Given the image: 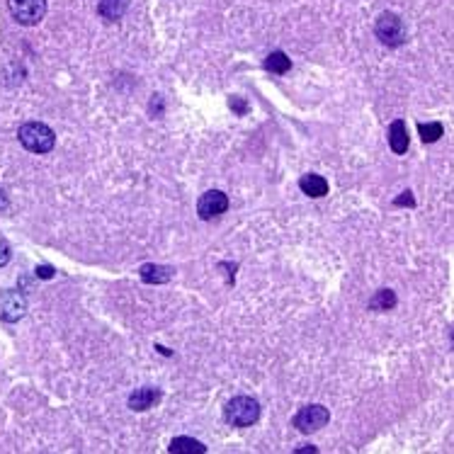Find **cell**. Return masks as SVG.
<instances>
[{
    "instance_id": "1",
    "label": "cell",
    "mask_w": 454,
    "mask_h": 454,
    "mask_svg": "<svg viewBox=\"0 0 454 454\" xmlns=\"http://www.w3.org/2000/svg\"><path fill=\"white\" fill-rule=\"evenodd\" d=\"M20 144L32 153H49L56 144V134L42 122H27L20 127Z\"/></svg>"
},
{
    "instance_id": "2",
    "label": "cell",
    "mask_w": 454,
    "mask_h": 454,
    "mask_svg": "<svg viewBox=\"0 0 454 454\" xmlns=\"http://www.w3.org/2000/svg\"><path fill=\"white\" fill-rule=\"evenodd\" d=\"M260 418V404L253 396H236L226 404V421L234 428H248Z\"/></svg>"
},
{
    "instance_id": "3",
    "label": "cell",
    "mask_w": 454,
    "mask_h": 454,
    "mask_svg": "<svg viewBox=\"0 0 454 454\" xmlns=\"http://www.w3.org/2000/svg\"><path fill=\"white\" fill-rule=\"evenodd\" d=\"M374 34L382 44L387 47H401V44L408 39L406 34V25L396 13H382L374 22Z\"/></svg>"
},
{
    "instance_id": "4",
    "label": "cell",
    "mask_w": 454,
    "mask_h": 454,
    "mask_svg": "<svg viewBox=\"0 0 454 454\" xmlns=\"http://www.w3.org/2000/svg\"><path fill=\"white\" fill-rule=\"evenodd\" d=\"M10 15L20 25H37L47 15V0H8Z\"/></svg>"
},
{
    "instance_id": "5",
    "label": "cell",
    "mask_w": 454,
    "mask_h": 454,
    "mask_svg": "<svg viewBox=\"0 0 454 454\" xmlns=\"http://www.w3.org/2000/svg\"><path fill=\"white\" fill-rule=\"evenodd\" d=\"M331 421V413H328L326 406H304L302 411L294 416V428L299 433H316V430L326 428V423Z\"/></svg>"
},
{
    "instance_id": "6",
    "label": "cell",
    "mask_w": 454,
    "mask_h": 454,
    "mask_svg": "<svg viewBox=\"0 0 454 454\" xmlns=\"http://www.w3.org/2000/svg\"><path fill=\"white\" fill-rule=\"evenodd\" d=\"M226 209H229V197H226L221 190L204 192V195L200 197V202H197V214H200L204 221L221 217Z\"/></svg>"
},
{
    "instance_id": "7",
    "label": "cell",
    "mask_w": 454,
    "mask_h": 454,
    "mask_svg": "<svg viewBox=\"0 0 454 454\" xmlns=\"http://www.w3.org/2000/svg\"><path fill=\"white\" fill-rule=\"evenodd\" d=\"M25 314V299L15 292L0 294V319L3 321H17Z\"/></svg>"
},
{
    "instance_id": "8",
    "label": "cell",
    "mask_w": 454,
    "mask_h": 454,
    "mask_svg": "<svg viewBox=\"0 0 454 454\" xmlns=\"http://www.w3.org/2000/svg\"><path fill=\"white\" fill-rule=\"evenodd\" d=\"M161 401V389H153V387H144V389H136L132 396H129V408L132 411H149Z\"/></svg>"
},
{
    "instance_id": "9",
    "label": "cell",
    "mask_w": 454,
    "mask_h": 454,
    "mask_svg": "<svg viewBox=\"0 0 454 454\" xmlns=\"http://www.w3.org/2000/svg\"><path fill=\"white\" fill-rule=\"evenodd\" d=\"M389 146L396 156H404L408 151V129L404 119H394L389 127Z\"/></svg>"
},
{
    "instance_id": "10",
    "label": "cell",
    "mask_w": 454,
    "mask_h": 454,
    "mask_svg": "<svg viewBox=\"0 0 454 454\" xmlns=\"http://www.w3.org/2000/svg\"><path fill=\"white\" fill-rule=\"evenodd\" d=\"M299 187H302L304 195L314 197V200H319V197H326L328 195V180L323 178V175H316V173L304 175V178L299 180Z\"/></svg>"
},
{
    "instance_id": "11",
    "label": "cell",
    "mask_w": 454,
    "mask_h": 454,
    "mask_svg": "<svg viewBox=\"0 0 454 454\" xmlns=\"http://www.w3.org/2000/svg\"><path fill=\"white\" fill-rule=\"evenodd\" d=\"M141 280L149 282V285H163L173 277V268H166V265H144L139 270Z\"/></svg>"
},
{
    "instance_id": "12",
    "label": "cell",
    "mask_w": 454,
    "mask_h": 454,
    "mask_svg": "<svg viewBox=\"0 0 454 454\" xmlns=\"http://www.w3.org/2000/svg\"><path fill=\"white\" fill-rule=\"evenodd\" d=\"M129 8V0H100L98 3V13L100 17H105L107 22L119 20Z\"/></svg>"
},
{
    "instance_id": "13",
    "label": "cell",
    "mask_w": 454,
    "mask_h": 454,
    "mask_svg": "<svg viewBox=\"0 0 454 454\" xmlns=\"http://www.w3.org/2000/svg\"><path fill=\"white\" fill-rule=\"evenodd\" d=\"M170 454H204L207 452V447L202 445V442L192 440V438H175L170 442Z\"/></svg>"
},
{
    "instance_id": "14",
    "label": "cell",
    "mask_w": 454,
    "mask_h": 454,
    "mask_svg": "<svg viewBox=\"0 0 454 454\" xmlns=\"http://www.w3.org/2000/svg\"><path fill=\"white\" fill-rule=\"evenodd\" d=\"M265 68H268L270 73L282 76V73H287L289 68H292V59H287L285 51H272L268 59H265Z\"/></svg>"
},
{
    "instance_id": "15",
    "label": "cell",
    "mask_w": 454,
    "mask_h": 454,
    "mask_svg": "<svg viewBox=\"0 0 454 454\" xmlns=\"http://www.w3.org/2000/svg\"><path fill=\"white\" fill-rule=\"evenodd\" d=\"M396 306V294L391 289H379L377 294L370 299L372 311H391Z\"/></svg>"
},
{
    "instance_id": "16",
    "label": "cell",
    "mask_w": 454,
    "mask_h": 454,
    "mask_svg": "<svg viewBox=\"0 0 454 454\" xmlns=\"http://www.w3.org/2000/svg\"><path fill=\"white\" fill-rule=\"evenodd\" d=\"M418 132H421L425 144H435V141L440 139L445 129H442L440 122H430V124H418Z\"/></svg>"
},
{
    "instance_id": "17",
    "label": "cell",
    "mask_w": 454,
    "mask_h": 454,
    "mask_svg": "<svg viewBox=\"0 0 454 454\" xmlns=\"http://www.w3.org/2000/svg\"><path fill=\"white\" fill-rule=\"evenodd\" d=\"M413 207L416 200H413V192H404V197H399V200H394V207Z\"/></svg>"
},
{
    "instance_id": "18",
    "label": "cell",
    "mask_w": 454,
    "mask_h": 454,
    "mask_svg": "<svg viewBox=\"0 0 454 454\" xmlns=\"http://www.w3.org/2000/svg\"><path fill=\"white\" fill-rule=\"evenodd\" d=\"M231 107L238 112V115H246L248 112V105H246V100H241V98H234L231 100Z\"/></svg>"
},
{
    "instance_id": "19",
    "label": "cell",
    "mask_w": 454,
    "mask_h": 454,
    "mask_svg": "<svg viewBox=\"0 0 454 454\" xmlns=\"http://www.w3.org/2000/svg\"><path fill=\"white\" fill-rule=\"evenodd\" d=\"M37 275L44 277V280H49V277H54V270H51L49 265H44V268H37Z\"/></svg>"
}]
</instances>
